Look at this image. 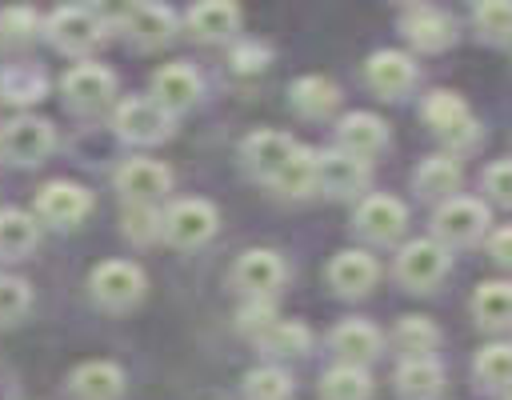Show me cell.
Returning <instances> with one entry per match:
<instances>
[{"mask_svg": "<svg viewBox=\"0 0 512 400\" xmlns=\"http://www.w3.org/2000/svg\"><path fill=\"white\" fill-rule=\"evenodd\" d=\"M312 172H316V152L304 148V144H296V152L288 156V164L272 176V188L284 192V196H304V192H312Z\"/></svg>", "mask_w": 512, "mask_h": 400, "instance_id": "cell-33", "label": "cell"}, {"mask_svg": "<svg viewBox=\"0 0 512 400\" xmlns=\"http://www.w3.org/2000/svg\"><path fill=\"white\" fill-rule=\"evenodd\" d=\"M232 60H236V68H240V72H260V68H264V60H268V52H264L260 44H248V48H236V56H232Z\"/></svg>", "mask_w": 512, "mask_h": 400, "instance_id": "cell-43", "label": "cell"}, {"mask_svg": "<svg viewBox=\"0 0 512 400\" xmlns=\"http://www.w3.org/2000/svg\"><path fill=\"white\" fill-rule=\"evenodd\" d=\"M48 40L68 56H88L104 40V20L92 8H56L44 20Z\"/></svg>", "mask_w": 512, "mask_h": 400, "instance_id": "cell-7", "label": "cell"}, {"mask_svg": "<svg viewBox=\"0 0 512 400\" xmlns=\"http://www.w3.org/2000/svg\"><path fill=\"white\" fill-rule=\"evenodd\" d=\"M308 344H312V332H308V324H300V320H272V324L256 336V348L268 352V356H276V360L304 356Z\"/></svg>", "mask_w": 512, "mask_h": 400, "instance_id": "cell-28", "label": "cell"}, {"mask_svg": "<svg viewBox=\"0 0 512 400\" xmlns=\"http://www.w3.org/2000/svg\"><path fill=\"white\" fill-rule=\"evenodd\" d=\"M420 112H424V120H428V128H432V132H444L452 120H460V116H464V112H472V108H468L456 92H432V96L424 100V108H420Z\"/></svg>", "mask_w": 512, "mask_h": 400, "instance_id": "cell-38", "label": "cell"}, {"mask_svg": "<svg viewBox=\"0 0 512 400\" xmlns=\"http://www.w3.org/2000/svg\"><path fill=\"white\" fill-rule=\"evenodd\" d=\"M220 228V216L208 200H176L168 212H160V236L172 244V248H200L216 236Z\"/></svg>", "mask_w": 512, "mask_h": 400, "instance_id": "cell-2", "label": "cell"}, {"mask_svg": "<svg viewBox=\"0 0 512 400\" xmlns=\"http://www.w3.org/2000/svg\"><path fill=\"white\" fill-rule=\"evenodd\" d=\"M472 24L480 32V40H492V44H508V4L504 0H484L472 8Z\"/></svg>", "mask_w": 512, "mask_h": 400, "instance_id": "cell-36", "label": "cell"}, {"mask_svg": "<svg viewBox=\"0 0 512 400\" xmlns=\"http://www.w3.org/2000/svg\"><path fill=\"white\" fill-rule=\"evenodd\" d=\"M352 224L372 244H396L404 236V228H408V208L396 196H364Z\"/></svg>", "mask_w": 512, "mask_h": 400, "instance_id": "cell-15", "label": "cell"}, {"mask_svg": "<svg viewBox=\"0 0 512 400\" xmlns=\"http://www.w3.org/2000/svg\"><path fill=\"white\" fill-rule=\"evenodd\" d=\"M384 144H388V128H384V120L376 112H348L340 120V128H336V148L356 156V160H364V164L372 156H380Z\"/></svg>", "mask_w": 512, "mask_h": 400, "instance_id": "cell-20", "label": "cell"}, {"mask_svg": "<svg viewBox=\"0 0 512 400\" xmlns=\"http://www.w3.org/2000/svg\"><path fill=\"white\" fill-rule=\"evenodd\" d=\"M392 344L404 360H420V356H432L436 344H440V328L428 320V316H400V324L392 328Z\"/></svg>", "mask_w": 512, "mask_h": 400, "instance_id": "cell-30", "label": "cell"}, {"mask_svg": "<svg viewBox=\"0 0 512 400\" xmlns=\"http://www.w3.org/2000/svg\"><path fill=\"white\" fill-rule=\"evenodd\" d=\"M184 24H188V32H192L196 40H204V44H224V40H232V36L240 32V8L228 4V0H204V4L188 8Z\"/></svg>", "mask_w": 512, "mask_h": 400, "instance_id": "cell-22", "label": "cell"}, {"mask_svg": "<svg viewBox=\"0 0 512 400\" xmlns=\"http://www.w3.org/2000/svg\"><path fill=\"white\" fill-rule=\"evenodd\" d=\"M460 180H464V172H460V160L456 156H448V152H440V156H428L416 172H412V184H416V192L420 196H428V200H452L456 192H460Z\"/></svg>", "mask_w": 512, "mask_h": 400, "instance_id": "cell-24", "label": "cell"}, {"mask_svg": "<svg viewBox=\"0 0 512 400\" xmlns=\"http://www.w3.org/2000/svg\"><path fill=\"white\" fill-rule=\"evenodd\" d=\"M364 80H368V88H372L376 96H384V100H400V96L412 92V84H416V64H412L408 52L380 48V52L368 56V64H364Z\"/></svg>", "mask_w": 512, "mask_h": 400, "instance_id": "cell-16", "label": "cell"}, {"mask_svg": "<svg viewBox=\"0 0 512 400\" xmlns=\"http://www.w3.org/2000/svg\"><path fill=\"white\" fill-rule=\"evenodd\" d=\"M68 392L76 400H120L124 396V372L112 360H88V364L72 368Z\"/></svg>", "mask_w": 512, "mask_h": 400, "instance_id": "cell-23", "label": "cell"}, {"mask_svg": "<svg viewBox=\"0 0 512 400\" xmlns=\"http://www.w3.org/2000/svg\"><path fill=\"white\" fill-rule=\"evenodd\" d=\"M400 32H404L408 44L420 48V52H444V48H452V40H456V20H452L448 12H440V8H432V4H416V8L404 12Z\"/></svg>", "mask_w": 512, "mask_h": 400, "instance_id": "cell-18", "label": "cell"}, {"mask_svg": "<svg viewBox=\"0 0 512 400\" xmlns=\"http://www.w3.org/2000/svg\"><path fill=\"white\" fill-rule=\"evenodd\" d=\"M88 288H92V300L108 312H124L132 304L144 300V272L140 264H128V260H104L92 268L88 276Z\"/></svg>", "mask_w": 512, "mask_h": 400, "instance_id": "cell-3", "label": "cell"}, {"mask_svg": "<svg viewBox=\"0 0 512 400\" xmlns=\"http://www.w3.org/2000/svg\"><path fill=\"white\" fill-rule=\"evenodd\" d=\"M488 204L484 200H472V196H452V200H444L440 208H436V216H432V240L440 244V248H468V244H476V240H484L488 236Z\"/></svg>", "mask_w": 512, "mask_h": 400, "instance_id": "cell-1", "label": "cell"}, {"mask_svg": "<svg viewBox=\"0 0 512 400\" xmlns=\"http://www.w3.org/2000/svg\"><path fill=\"white\" fill-rule=\"evenodd\" d=\"M372 180V168L340 148L316 152V172H312V192H324L332 200H348L356 192H364Z\"/></svg>", "mask_w": 512, "mask_h": 400, "instance_id": "cell-5", "label": "cell"}, {"mask_svg": "<svg viewBox=\"0 0 512 400\" xmlns=\"http://www.w3.org/2000/svg\"><path fill=\"white\" fill-rule=\"evenodd\" d=\"M332 352L340 356V364L368 368L384 352V332L376 324H368V320H344L332 332Z\"/></svg>", "mask_w": 512, "mask_h": 400, "instance_id": "cell-21", "label": "cell"}, {"mask_svg": "<svg viewBox=\"0 0 512 400\" xmlns=\"http://www.w3.org/2000/svg\"><path fill=\"white\" fill-rule=\"evenodd\" d=\"M508 312H512V296H508V280H484L472 292V316L480 328L504 332L508 328Z\"/></svg>", "mask_w": 512, "mask_h": 400, "instance_id": "cell-29", "label": "cell"}, {"mask_svg": "<svg viewBox=\"0 0 512 400\" xmlns=\"http://www.w3.org/2000/svg\"><path fill=\"white\" fill-rule=\"evenodd\" d=\"M472 376H476L480 392L504 396V388H508V344L504 340L500 344H484L476 352V360H472Z\"/></svg>", "mask_w": 512, "mask_h": 400, "instance_id": "cell-32", "label": "cell"}, {"mask_svg": "<svg viewBox=\"0 0 512 400\" xmlns=\"http://www.w3.org/2000/svg\"><path fill=\"white\" fill-rule=\"evenodd\" d=\"M60 92H64V104H68L72 112L92 116V112H100V108L112 104V96H116V76H112L104 64L84 60V64H76V68L64 72Z\"/></svg>", "mask_w": 512, "mask_h": 400, "instance_id": "cell-4", "label": "cell"}, {"mask_svg": "<svg viewBox=\"0 0 512 400\" xmlns=\"http://www.w3.org/2000/svg\"><path fill=\"white\" fill-rule=\"evenodd\" d=\"M376 276H380V264L364 248H344L328 260V284L336 296H364V292H372Z\"/></svg>", "mask_w": 512, "mask_h": 400, "instance_id": "cell-19", "label": "cell"}, {"mask_svg": "<svg viewBox=\"0 0 512 400\" xmlns=\"http://www.w3.org/2000/svg\"><path fill=\"white\" fill-rule=\"evenodd\" d=\"M148 100L176 120L180 112H188L200 100V76H196V68H188V64H164V68H156L152 72V84H148Z\"/></svg>", "mask_w": 512, "mask_h": 400, "instance_id": "cell-13", "label": "cell"}, {"mask_svg": "<svg viewBox=\"0 0 512 400\" xmlns=\"http://www.w3.org/2000/svg\"><path fill=\"white\" fill-rule=\"evenodd\" d=\"M488 252H492L496 264H508V228H496V232L488 236Z\"/></svg>", "mask_w": 512, "mask_h": 400, "instance_id": "cell-44", "label": "cell"}, {"mask_svg": "<svg viewBox=\"0 0 512 400\" xmlns=\"http://www.w3.org/2000/svg\"><path fill=\"white\" fill-rule=\"evenodd\" d=\"M120 32L132 48L140 52H152V48H164L176 32V12L164 8V4H132L124 8L120 16Z\"/></svg>", "mask_w": 512, "mask_h": 400, "instance_id": "cell-11", "label": "cell"}, {"mask_svg": "<svg viewBox=\"0 0 512 400\" xmlns=\"http://www.w3.org/2000/svg\"><path fill=\"white\" fill-rule=\"evenodd\" d=\"M40 28V16L24 4H12V8H0V40L4 44H28Z\"/></svg>", "mask_w": 512, "mask_h": 400, "instance_id": "cell-37", "label": "cell"}, {"mask_svg": "<svg viewBox=\"0 0 512 400\" xmlns=\"http://www.w3.org/2000/svg\"><path fill=\"white\" fill-rule=\"evenodd\" d=\"M44 88H48V80H44V72L32 68V64H16V68H8V72L0 76V92H4V100H16V104H32V100H40Z\"/></svg>", "mask_w": 512, "mask_h": 400, "instance_id": "cell-35", "label": "cell"}, {"mask_svg": "<svg viewBox=\"0 0 512 400\" xmlns=\"http://www.w3.org/2000/svg\"><path fill=\"white\" fill-rule=\"evenodd\" d=\"M448 260H452V252L440 248L432 236H428V240H408V244L400 248V256H396V276H400V284L412 288V292H432V288L444 280Z\"/></svg>", "mask_w": 512, "mask_h": 400, "instance_id": "cell-8", "label": "cell"}, {"mask_svg": "<svg viewBox=\"0 0 512 400\" xmlns=\"http://www.w3.org/2000/svg\"><path fill=\"white\" fill-rule=\"evenodd\" d=\"M88 212H92V196H88V188H80L72 180H48L36 192V220H44L52 228H76Z\"/></svg>", "mask_w": 512, "mask_h": 400, "instance_id": "cell-9", "label": "cell"}, {"mask_svg": "<svg viewBox=\"0 0 512 400\" xmlns=\"http://www.w3.org/2000/svg\"><path fill=\"white\" fill-rule=\"evenodd\" d=\"M172 188V172L160 164V160H148V156H132L116 168V192L128 200V204H152Z\"/></svg>", "mask_w": 512, "mask_h": 400, "instance_id": "cell-12", "label": "cell"}, {"mask_svg": "<svg viewBox=\"0 0 512 400\" xmlns=\"http://www.w3.org/2000/svg\"><path fill=\"white\" fill-rule=\"evenodd\" d=\"M244 396L248 400H288L292 396V376L276 364H260L244 376Z\"/></svg>", "mask_w": 512, "mask_h": 400, "instance_id": "cell-34", "label": "cell"}, {"mask_svg": "<svg viewBox=\"0 0 512 400\" xmlns=\"http://www.w3.org/2000/svg\"><path fill=\"white\" fill-rule=\"evenodd\" d=\"M40 244V224L32 212L24 208H4L0 212V256L4 260H20L28 252H36Z\"/></svg>", "mask_w": 512, "mask_h": 400, "instance_id": "cell-27", "label": "cell"}, {"mask_svg": "<svg viewBox=\"0 0 512 400\" xmlns=\"http://www.w3.org/2000/svg\"><path fill=\"white\" fill-rule=\"evenodd\" d=\"M272 320H276V308H272L268 300H248V304L240 308V320H236V324H240V332H248V336L256 340Z\"/></svg>", "mask_w": 512, "mask_h": 400, "instance_id": "cell-41", "label": "cell"}, {"mask_svg": "<svg viewBox=\"0 0 512 400\" xmlns=\"http://www.w3.org/2000/svg\"><path fill=\"white\" fill-rule=\"evenodd\" d=\"M124 236L136 244L160 240V212L152 204H128L124 208Z\"/></svg>", "mask_w": 512, "mask_h": 400, "instance_id": "cell-39", "label": "cell"}, {"mask_svg": "<svg viewBox=\"0 0 512 400\" xmlns=\"http://www.w3.org/2000/svg\"><path fill=\"white\" fill-rule=\"evenodd\" d=\"M288 104H292L304 120H324L328 112H336L340 88H336L332 80H324V76H300V80H292V88H288Z\"/></svg>", "mask_w": 512, "mask_h": 400, "instance_id": "cell-26", "label": "cell"}, {"mask_svg": "<svg viewBox=\"0 0 512 400\" xmlns=\"http://www.w3.org/2000/svg\"><path fill=\"white\" fill-rule=\"evenodd\" d=\"M52 148H56V132L40 116H16L12 124L0 128V156L20 164V168H32V164L48 160Z\"/></svg>", "mask_w": 512, "mask_h": 400, "instance_id": "cell-6", "label": "cell"}, {"mask_svg": "<svg viewBox=\"0 0 512 400\" xmlns=\"http://www.w3.org/2000/svg\"><path fill=\"white\" fill-rule=\"evenodd\" d=\"M232 284L248 296V300H268L280 284H284V260L272 248H248L236 256L232 264Z\"/></svg>", "mask_w": 512, "mask_h": 400, "instance_id": "cell-10", "label": "cell"}, {"mask_svg": "<svg viewBox=\"0 0 512 400\" xmlns=\"http://www.w3.org/2000/svg\"><path fill=\"white\" fill-rule=\"evenodd\" d=\"M320 400H372V376L368 368L336 364L320 376Z\"/></svg>", "mask_w": 512, "mask_h": 400, "instance_id": "cell-31", "label": "cell"}, {"mask_svg": "<svg viewBox=\"0 0 512 400\" xmlns=\"http://www.w3.org/2000/svg\"><path fill=\"white\" fill-rule=\"evenodd\" d=\"M116 132L120 140H132V144H160L172 136V116L164 108H156L148 96H136V100H124L116 108Z\"/></svg>", "mask_w": 512, "mask_h": 400, "instance_id": "cell-14", "label": "cell"}, {"mask_svg": "<svg viewBox=\"0 0 512 400\" xmlns=\"http://www.w3.org/2000/svg\"><path fill=\"white\" fill-rule=\"evenodd\" d=\"M480 184H484V192H488L496 204H508V160H492V164L484 168Z\"/></svg>", "mask_w": 512, "mask_h": 400, "instance_id": "cell-42", "label": "cell"}, {"mask_svg": "<svg viewBox=\"0 0 512 400\" xmlns=\"http://www.w3.org/2000/svg\"><path fill=\"white\" fill-rule=\"evenodd\" d=\"M32 304V292L20 276H0V324H16Z\"/></svg>", "mask_w": 512, "mask_h": 400, "instance_id": "cell-40", "label": "cell"}, {"mask_svg": "<svg viewBox=\"0 0 512 400\" xmlns=\"http://www.w3.org/2000/svg\"><path fill=\"white\" fill-rule=\"evenodd\" d=\"M292 152H296V140H292L288 132H276V128H260V132L244 136V144H240L244 168H248L252 176H260V180H268V184H272V176L288 164Z\"/></svg>", "mask_w": 512, "mask_h": 400, "instance_id": "cell-17", "label": "cell"}, {"mask_svg": "<svg viewBox=\"0 0 512 400\" xmlns=\"http://www.w3.org/2000/svg\"><path fill=\"white\" fill-rule=\"evenodd\" d=\"M444 392V368L432 356L400 360L396 368V396L400 400H436Z\"/></svg>", "mask_w": 512, "mask_h": 400, "instance_id": "cell-25", "label": "cell"}]
</instances>
